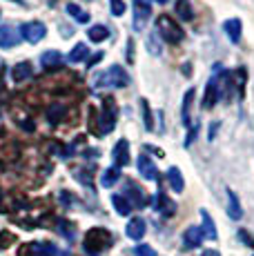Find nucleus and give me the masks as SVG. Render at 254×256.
<instances>
[{"label":"nucleus","instance_id":"obj_29","mask_svg":"<svg viewBox=\"0 0 254 256\" xmlns=\"http://www.w3.org/2000/svg\"><path fill=\"white\" fill-rule=\"evenodd\" d=\"M176 14H178V18H183V20H192V18H194L192 4H190L188 0H178V2H176Z\"/></svg>","mask_w":254,"mask_h":256},{"label":"nucleus","instance_id":"obj_12","mask_svg":"<svg viewBox=\"0 0 254 256\" xmlns=\"http://www.w3.org/2000/svg\"><path fill=\"white\" fill-rule=\"evenodd\" d=\"M183 243H185V248H188V250H196L198 245L203 243V232H201V228L192 225V228L185 230V234H183Z\"/></svg>","mask_w":254,"mask_h":256},{"label":"nucleus","instance_id":"obj_41","mask_svg":"<svg viewBox=\"0 0 254 256\" xmlns=\"http://www.w3.org/2000/svg\"><path fill=\"white\" fill-rule=\"evenodd\" d=\"M14 2H18V4H25V0H14Z\"/></svg>","mask_w":254,"mask_h":256},{"label":"nucleus","instance_id":"obj_40","mask_svg":"<svg viewBox=\"0 0 254 256\" xmlns=\"http://www.w3.org/2000/svg\"><path fill=\"white\" fill-rule=\"evenodd\" d=\"M154 2H158V4H165V2H168V0H154Z\"/></svg>","mask_w":254,"mask_h":256},{"label":"nucleus","instance_id":"obj_16","mask_svg":"<svg viewBox=\"0 0 254 256\" xmlns=\"http://www.w3.org/2000/svg\"><path fill=\"white\" fill-rule=\"evenodd\" d=\"M168 183H170V187H172V192H176V194L183 192L185 180H183V174H180L178 167H170L168 170Z\"/></svg>","mask_w":254,"mask_h":256},{"label":"nucleus","instance_id":"obj_31","mask_svg":"<svg viewBox=\"0 0 254 256\" xmlns=\"http://www.w3.org/2000/svg\"><path fill=\"white\" fill-rule=\"evenodd\" d=\"M134 256H156V252L152 250V245H136Z\"/></svg>","mask_w":254,"mask_h":256},{"label":"nucleus","instance_id":"obj_2","mask_svg":"<svg viewBox=\"0 0 254 256\" xmlns=\"http://www.w3.org/2000/svg\"><path fill=\"white\" fill-rule=\"evenodd\" d=\"M156 32H158V36L163 38L165 42H170V45H178L185 36L183 29L178 27V22L174 20V18H170L168 14H160V16L156 18Z\"/></svg>","mask_w":254,"mask_h":256},{"label":"nucleus","instance_id":"obj_6","mask_svg":"<svg viewBox=\"0 0 254 256\" xmlns=\"http://www.w3.org/2000/svg\"><path fill=\"white\" fill-rule=\"evenodd\" d=\"M20 32H22V38H25L27 42L36 45V42H40L42 38H45L47 27H45L42 22H38V20H32V22H25V24H22Z\"/></svg>","mask_w":254,"mask_h":256},{"label":"nucleus","instance_id":"obj_38","mask_svg":"<svg viewBox=\"0 0 254 256\" xmlns=\"http://www.w3.org/2000/svg\"><path fill=\"white\" fill-rule=\"evenodd\" d=\"M201 256H221V254H218L216 250H205V252H203Z\"/></svg>","mask_w":254,"mask_h":256},{"label":"nucleus","instance_id":"obj_25","mask_svg":"<svg viewBox=\"0 0 254 256\" xmlns=\"http://www.w3.org/2000/svg\"><path fill=\"white\" fill-rule=\"evenodd\" d=\"M112 205H114L116 212H118L120 216H127L132 212V203L125 198L123 194H114V196H112Z\"/></svg>","mask_w":254,"mask_h":256},{"label":"nucleus","instance_id":"obj_9","mask_svg":"<svg viewBox=\"0 0 254 256\" xmlns=\"http://www.w3.org/2000/svg\"><path fill=\"white\" fill-rule=\"evenodd\" d=\"M20 42V34L12 27V24H2L0 27V47L9 49V47H16Z\"/></svg>","mask_w":254,"mask_h":256},{"label":"nucleus","instance_id":"obj_32","mask_svg":"<svg viewBox=\"0 0 254 256\" xmlns=\"http://www.w3.org/2000/svg\"><path fill=\"white\" fill-rule=\"evenodd\" d=\"M110 7H112V14H114V16H123L125 14V2L123 0H110Z\"/></svg>","mask_w":254,"mask_h":256},{"label":"nucleus","instance_id":"obj_20","mask_svg":"<svg viewBox=\"0 0 254 256\" xmlns=\"http://www.w3.org/2000/svg\"><path fill=\"white\" fill-rule=\"evenodd\" d=\"M125 190H127V194L134 198V208H143V205L148 203V196H145V192L140 190L136 183H127Z\"/></svg>","mask_w":254,"mask_h":256},{"label":"nucleus","instance_id":"obj_39","mask_svg":"<svg viewBox=\"0 0 254 256\" xmlns=\"http://www.w3.org/2000/svg\"><path fill=\"white\" fill-rule=\"evenodd\" d=\"M56 2H58V0H47V4H52V7H54Z\"/></svg>","mask_w":254,"mask_h":256},{"label":"nucleus","instance_id":"obj_8","mask_svg":"<svg viewBox=\"0 0 254 256\" xmlns=\"http://www.w3.org/2000/svg\"><path fill=\"white\" fill-rule=\"evenodd\" d=\"M136 165H138V174L143 176V178L148 180H158V170H156V165L152 163V158L145 154L138 156V160H136Z\"/></svg>","mask_w":254,"mask_h":256},{"label":"nucleus","instance_id":"obj_26","mask_svg":"<svg viewBox=\"0 0 254 256\" xmlns=\"http://www.w3.org/2000/svg\"><path fill=\"white\" fill-rule=\"evenodd\" d=\"M87 34H90V40H94V42H102L110 38V29H107L105 24H94Z\"/></svg>","mask_w":254,"mask_h":256},{"label":"nucleus","instance_id":"obj_19","mask_svg":"<svg viewBox=\"0 0 254 256\" xmlns=\"http://www.w3.org/2000/svg\"><path fill=\"white\" fill-rule=\"evenodd\" d=\"M201 220H203V228H201V232L203 236H208L210 240H216V225H214V220H212V216H210V212H205L201 210Z\"/></svg>","mask_w":254,"mask_h":256},{"label":"nucleus","instance_id":"obj_10","mask_svg":"<svg viewBox=\"0 0 254 256\" xmlns=\"http://www.w3.org/2000/svg\"><path fill=\"white\" fill-rule=\"evenodd\" d=\"M114 165L116 167L130 165V142H127L125 138H120L114 145Z\"/></svg>","mask_w":254,"mask_h":256},{"label":"nucleus","instance_id":"obj_13","mask_svg":"<svg viewBox=\"0 0 254 256\" xmlns=\"http://www.w3.org/2000/svg\"><path fill=\"white\" fill-rule=\"evenodd\" d=\"M223 32L228 34V38L232 42H238L241 40V32H243V24L238 18H230V20L223 22Z\"/></svg>","mask_w":254,"mask_h":256},{"label":"nucleus","instance_id":"obj_15","mask_svg":"<svg viewBox=\"0 0 254 256\" xmlns=\"http://www.w3.org/2000/svg\"><path fill=\"white\" fill-rule=\"evenodd\" d=\"M154 208L158 210L163 216H172L174 210H176V205H174L172 200L163 194V192H158V194H156V198H154Z\"/></svg>","mask_w":254,"mask_h":256},{"label":"nucleus","instance_id":"obj_1","mask_svg":"<svg viewBox=\"0 0 254 256\" xmlns=\"http://www.w3.org/2000/svg\"><path fill=\"white\" fill-rule=\"evenodd\" d=\"M112 243H114V236L102 228L90 230V232L85 234V238H82V248H85V252H90V254L105 252L107 248H112Z\"/></svg>","mask_w":254,"mask_h":256},{"label":"nucleus","instance_id":"obj_3","mask_svg":"<svg viewBox=\"0 0 254 256\" xmlns=\"http://www.w3.org/2000/svg\"><path fill=\"white\" fill-rule=\"evenodd\" d=\"M116 116H118V107H116L114 98H105V100H102L100 116H98V125L94 127V132L98 136L110 134V132L116 127Z\"/></svg>","mask_w":254,"mask_h":256},{"label":"nucleus","instance_id":"obj_22","mask_svg":"<svg viewBox=\"0 0 254 256\" xmlns=\"http://www.w3.org/2000/svg\"><path fill=\"white\" fill-rule=\"evenodd\" d=\"M62 116H65V105H62V102H52V105L47 107V118H50L52 125H58V122L62 120Z\"/></svg>","mask_w":254,"mask_h":256},{"label":"nucleus","instance_id":"obj_27","mask_svg":"<svg viewBox=\"0 0 254 256\" xmlns=\"http://www.w3.org/2000/svg\"><path fill=\"white\" fill-rule=\"evenodd\" d=\"M87 56H90V47L85 45V42H78V45L70 52V60L72 62H80V60H87Z\"/></svg>","mask_w":254,"mask_h":256},{"label":"nucleus","instance_id":"obj_7","mask_svg":"<svg viewBox=\"0 0 254 256\" xmlns=\"http://www.w3.org/2000/svg\"><path fill=\"white\" fill-rule=\"evenodd\" d=\"M218 102V76L214 74L212 78L208 80V85H205V92H203V110H212L214 105Z\"/></svg>","mask_w":254,"mask_h":256},{"label":"nucleus","instance_id":"obj_14","mask_svg":"<svg viewBox=\"0 0 254 256\" xmlns=\"http://www.w3.org/2000/svg\"><path fill=\"white\" fill-rule=\"evenodd\" d=\"M58 250L54 243H32L29 245V254L22 256H56Z\"/></svg>","mask_w":254,"mask_h":256},{"label":"nucleus","instance_id":"obj_28","mask_svg":"<svg viewBox=\"0 0 254 256\" xmlns=\"http://www.w3.org/2000/svg\"><path fill=\"white\" fill-rule=\"evenodd\" d=\"M192 100H194V90H188V94H185V98H183V112H180L185 127L192 122V120H190V107H192Z\"/></svg>","mask_w":254,"mask_h":256},{"label":"nucleus","instance_id":"obj_35","mask_svg":"<svg viewBox=\"0 0 254 256\" xmlns=\"http://www.w3.org/2000/svg\"><path fill=\"white\" fill-rule=\"evenodd\" d=\"M148 47H150V54H154V56H158V54H160L158 42H156V36H150L148 38Z\"/></svg>","mask_w":254,"mask_h":256},{"label":"nucleus","instance_id":"obj_36","mask_svg":"<svg viewBox=\"0 0 254 256\" xmlns=\"http://www.w3.org/2000/svg\"><path fill=\"white\" fill-rule=\"evenodd\" d=\"M238 238H241L246 245H250V248H254V238H252V236L246 232V230H241V232H238Z\"/></svg>","mask_w":254,"mask_h":256},{"label":"nucleus","instance_id":"obj_17","mask_svg":"<svg viewBox=\"0 0 254 256\" xmlns=\"http://www.w3.org/2000/svg\"><path fill=\"white\" fill-rule=\"evenodd\" d=\"M228 216L232 220H238L243 216V210H241V203H238L236 194L232 190H228Z\"/></svg>","mask_w":254,"mask_h":256},{"label":"nucleus","instance_id":"obj_37","mask_svg":"<svg viewBox=\"0 0 254 256\" xmlns=\"http://www.w3.org/2000/svg\"><path fill=\"white\" fill-rule=\"evenodd\" d=\"M216 130H218V122H212V127H210V140H214V136H216Z\"/></svg>","mask_w":254,"mask_h":256},{"label":"nucleus","instance_id":"obj_4","mask_svg":"<svg viewBox=\"0 0 254 256\" xmlns=\"http://www.w3.org/2000/svg\"><path fill=\"white\" fill-rule=\"evenodd\" d=\"M96 87H127L130 85V76L120 65L110 67L105 74H98L94 80Z\"/></svg>","mask_w":254,"mask_h":256},{"label":"nucleus","instance_id":"obj_5","mask_svg":"<svg viewBox=\"0 0 254 256\" xmlns=\"http://www.w3.org/2000/svg\"><path fill=\"white\" fill-rule=\"evenodd\" d=\"M152 16V4L148 0H134V32H143L145 22Z\"/></svg>","mask_w":254,"mask_h":256},{"label":"nucleus","instance_id":"obj_34","mask_svg":"<svg viewBox=\"0 0 254 256\" xmlns=\"http://www.w3.org/2000/svg\"><path fill=\"white\" fill-rule=\"evenodd\" d=\"M102 58H105V52H96L92 58H87V70H92V67H94V65H98V62L102 60Z\"/></svg>","mask_w":254,"mask_h":256},{"label":"nucleus","instance_id":"obj_23","mask_svg":"<svg viewBox=\"0 0 254 256\" xmlns=\"http://www.w3.org/2000/svg\"><path fill=\"white\" fill-rule=\"evenodd\" d=\"M65 9H67V14H70V16L74 18L76 22H80V24H87V22H90V14H87L85 9H80V7H78V4L70 2Z\"/></svg>","mask_w":254,"mask_h":256},{"label":"nucleus","instance_id":"obj_33","mask_svg":"<svg viewBox=\"0 0 254 256\" xmlns=\"http://www.w3.org/2000/svg\"><path fill=\"white\" fill-rule=\"evenodd\" d=\"M198 130H201V125H198V122H192V130H190L188 138H185V147H190L194 142V138H196V134H198Z\"/></svg>","mask_w":254,"mask_h":256},{"label":"nucleus","instance_id":"obj_24","mask_svg":"<svg viewBox=\"0 0 254 256\" xmlns=\"http://www.w3.org/2000/svg\"><path fill=\"white\" fill-rule=\"evenodd\" d=\"M120 178V167H110V170H105L102 172V176H100V185L102 187H112V185H116V180Z\"/></svg>","mask_w":254,"mask_h":256},{"label":"nucleus","instance_id":"obj_11","mask_svg":"<svg viewBox=\"0 0 254 256\" xmlns=\"http://www.w3.org/2000/svg\"><path fill=\"white\" fill-rule=\"evenodd\" d=\"M127 236H130L132 240H140L145 236V232H148V225H145V220L140 218V216H134V218L127 223Z\"/></svg>","mask_w":254,"mask_h":256},{"label":"nucleus","instance_id":"obj_30","mask_svg":"<svg viewBox=\"0 0 254 256\" xmlns=\"http://www.w3.org/2000/svg\"><path fill=\"white\" fill-rule=\"evenodd\" d=\"M140 110H143V118H145V130L152 132L154 130V120H152V112H150V102L145 98H140Z\"/></svg>","mask_w":254,"mask_h":256},{"label":"nucleus","instance_id":"obj_21","mask_svg":"<svg viewBox=\"0 0 254 256\" xmlns=\"http://www.w3.org/2000/svg\"><path fill=\"white\" fill-rule=\"evenodd\" d=\"M12 78L14 82H22L27 78H32V65L29 62H18L16 67H12Z\"/></svg>","mask_w":254,"mask_h":256},{"label":"nucleus","instance_id":"obj_18","mask_svg":"<svg viewBox=\"0 0 254 256\" xmlns=\"http://www.w3.org/2000/svg\"><path fill=\"white\" fill-rule=\"evenodd\" d=\"M40 62L45 70H56V67L62 62V54L56 52V49H50V52H45L40 56Z\"/></svg>","mask_w":254,"mask_h":256}]
</instances>
